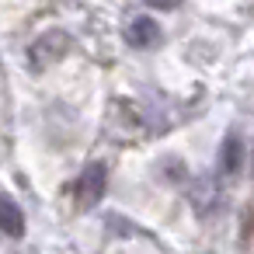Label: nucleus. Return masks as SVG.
<instances>
[{"mask_svg":"<svg viewBox=\"0 0 254 254\" xmlns=\"http://www.w3.org/2000/svg\"><path fill=\"white\" fill-rule=\"evenodd\" d=\"M105 185H108V167L101 160L87 164V171H80V181H77V205L94 209L105 198Z\"/></svg>","mask_w":254,"mask_h":254,"instance_id":"nucleus-1","label":"nucleus"},{"mask_svg":"<svg viewBox=\"0 0 254 254\" xmlns=\"http://www.w3.org/2000/svg\"><path fill=\"white\" fill-rule=\"evenodd\" d=\"M66 49H70V35H66V32H46V35H42L39 42H32V49H28L32 70H42L46 63L66 56Z\"/></svg>","mask_w":254,"mask_h":254,"instance_id":"nucleus-2","label":"nucleus"},{"mask_svg":"<svg viewBox=\"0 0 254 254\" xmlns=\"http://www.w3.org/2000/svg\"><path fill=\"white\" fill-rule=\"evenodd\" d=\"M129 46H136V49H150V46H157L160 42V25L153 21V18H136L132 25H129Z\"/></svg>","mask_w":254,"mask_h":254,"instance_id":"nucleus-3","label":"nucleus"},{"mask_svg":"<svg viewBox=\"0 0 254 254\" xmlns=\"http://www.w3.org/2000/svg\"><path fill=\"white\" fill-rule=\"evenodd\" d=\"M240 160H244V143L237 132H226V139L219 143V171L233 174V171H240Z\"/></svg>","mask_w":254,"mask_h":254,"instance_id":"nucleus-4","label":"nucleus"},{"mask_svg":"<svg viewBox=\"0 0 254 254\" xmlns=\"http://www.w3.org/2000/svg\"><path fill=\"white\" fill-rule=\"evenodd\" d=\"M0 223H4V233L7 237H21L25 233V216H21V209H18V202L11 195L0 202Z\"/></svg>","mask_w":254,"mask_h":254,"instance_id":"nucleus-5","label":"nucleus"},{"mask_svg":"<svg viewBox=\"0 0 254 254\" xmlns=\"http://www.w3.org/2000/svg\"><path fill=\"white\" fill-rule=\"evenodd\" d=\"M181 4V0H150V7H157V11H174Z\"/></svg>","mask_w":254,"mask_h":254,"instance_id":"nucleus-6","label":"nucleus"}]
</instances>
